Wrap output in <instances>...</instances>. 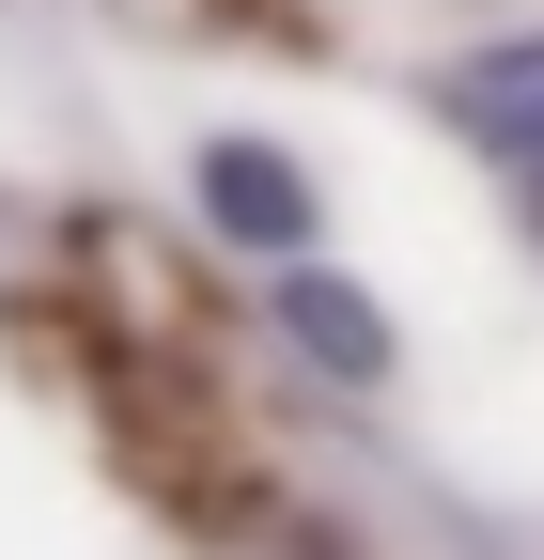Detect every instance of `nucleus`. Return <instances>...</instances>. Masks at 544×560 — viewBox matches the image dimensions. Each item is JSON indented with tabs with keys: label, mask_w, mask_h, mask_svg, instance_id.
<instances>
[{
	"label": "nucleus",
	"mask_w": 544,
	"mask_h": 560,
	"mask_svg": "<svg viewBox=\"0 0 544 560\" xmlns=\"http://www.w3.org/2000/svg\"><path fill=\"white\" fill-rule=\"evenodd\" d=\"M202 219H218L234 249H311V172L296 156H264V140H218V156H202Z\"/></svg>",
	"instance_id": "f257e3e1"
},
{
	"label": "nucleus",
	"mask_w": 544,
	"mask_h": 560,
	"mask_svg": "<svg viewBox=\"0 0 544 560\" xmlns=\"http://www.w3.org/2000/svg\"><path fill=\"white\" fill-rule=\"evenodd\" d=\"M281 327L311 342L327 374H358V389L389 374V327H374V296H358V280H327V265H281Z\"/></svg>",
	"instance_id": "f03ea898"
},
{
	"label": "nucleus",
	"mask_w": 544,
	"mask_h": 560,
	"mask_svg": "<svg viewBox=\"0 0 544 560\" xmlns=\"http://www.w3.org/2000/svg\"><path fill=\"white\" fill-rule=\"evenodd\" d=\"M451 109L483 125L498 156H544V32H529V47H483V62L451 79Z\"/></svg>",
	"instance_id": "7ed1b4c3"
},
{
	"label": "nucleus",
	"mask_w": 544,
	"mask_h": 560,
	"mask_svg": "<svg viewBox=\"0 0 544 560\" xmlns=\"http://www.w3.org/2000/svg\"><path fill=\"white\" fill-rule=\"evenodd\" d=\"M529 219H544V187H529Z\"/></svg>",
	"instance_id": "20e7f679"
}]
</instances>
